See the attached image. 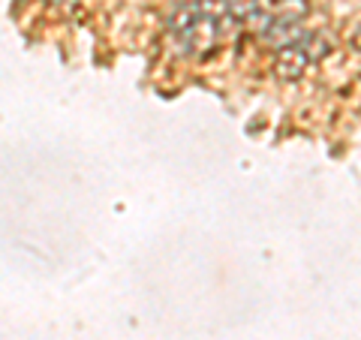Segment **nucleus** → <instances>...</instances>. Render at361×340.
Returning <instances> with one entry per match:
<instances>
[{
	"instance_id": "nucleus-1",
	"label": "nucleus",
	"mask_w": 361,
	"mask_h": 340,
	"mask_svg": "<svg viewBox=\"0 0 361 340\" xmlns=\"http://www.w3.org/2000/svg\"><path fill=\"white\" fill-rule=\"evenodd\" d=\"M307 63H310V54L304 49V42L286 45V49H280L277 58H274V75L283 78V82H295V78H301V73L307 70Z\"/></svg>"
},
{
	"instance_id": "nucleus-5",
	"label": "nucleus",
	"mask_w": 361,
	"mask_h": 340,
	"mask_svg": "<svg viewBox=\"0 0 361 340\" xmlns=\"http://www.w3.org/2000/svg\"><path fill=\"white\" fill-rule=\"evenodd\" d=\"M51 4H58V6H73L75 0H51Z\"/></svg>"
},
{
	"instance_id": "nucleus-3",
	"label": "nucleus",
	"mask_w": 361,
	"mask_h": 340,
	"mask_svg": "<svg viewBox=\"0 0 361 340\" xmlns=\"http://www.w3.org/2000/svg\"><path fill=\"white\" fill-rule=\"evenodd\" d=\"M307 13H310L307 0H280V4L274 6V13H271V16H277V18H289V21H301Z\"/></svg>"
},
{
	"instance_id": "nucleus-2",
	"label": "nucleus",
	"mask_w": 361,
	"mask_h": 340,
	"mask_svg": "<svg viewBox=\"0 0 361 340\" xmlns=\"http://www.w3.org/2000/svg\"><path fill=\"white\" fill-rule=\"evenodd\" d=\"M259 13V0H223V16L232 21H247Z\"/></svg>"
},
{
	"instance_id": "nucleus-4",
	"label": "nucleus",
	"mask_w": 361,
	"mask_h": 340,
	"mask_svg": "<svg viewBox=\"0 0 361 340\" xmlns=\"http://www.w3.org/2000/svg\"><path fill=\"white\" fill-rule=\"evenodd\" d=\"M349 45H353L355 51H361V25H358L353 33H349Z\"/></svg>"
}]
</instances>
